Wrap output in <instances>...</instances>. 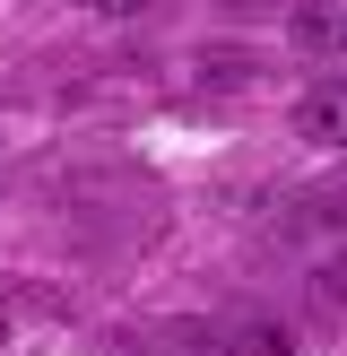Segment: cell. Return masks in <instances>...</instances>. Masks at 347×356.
<instances>
[{
  "label": "cell",
  "instance_id": "cell-1",
  "mask_svg": "<svg viewBox=\"0 0 347 356\" xmlns=\"http://www.w3.org/2000/svg\"><path fill=\"white\" fill-rule=\"evenodd\" d=\"M295 139H312V148H347V79L295 96Z\"/></svg>",
  "mask_w": 347,
  "mask_h": 356
},
{
  "label": "cell",
  "instance_id": "cell-2",
  "mask_svg": "<svg viewBox=\"0 0 347 356\" xmlns=\"http://www.w3.org/2000/svg\"><path fill=\"white\" fill-rule=\"evenodd\" d=\"M287 35H295V52H339L347 44V0H304L287 17Z\"/></svg>",
  "mask_w": 347,
  "mask_h": 356
},
{
  "label": "cell",
  "instance_id": "cell-3",
  "mask_svg": "<svg viewBox=\"0 0 347 356\" xmlns=\"http://www.w3.org/2000/svg\"><path fill=\"white\" fill-rule=\"evenodd\" d=\"M226 356H295V339H287L278 322H243L235 339H226Z\"/></svg>",
  "mask_w": 347,
  "mask_h": 356
},
{
  "label": "cell",
  "instance_id": "cell-4",
  "mask_svg": "<svg viewBox=\"0 0 347 356\" xmlns=\"http://www.w3.org/2000/svg\"><path fill=\"white\" fill-rule=\"evenodd\" d=\"M87 9H104V17H130V9H139V0H87Z\"/></svg>",
  "mask_w": 347,
  "mask_h": 356
},
{
  "label": "cell",
  "instance_id": "cell-5",
  "mask_svg": "<svg viewBox=\"0 0 347 356\" xmlns=\"http://www.w3.org/2000/svg\"><path fill=\"white\" fill-rule=\"evenodd\" d=\"M0 339H9V313H0Z\"/></svg>",
  "mask_w": 347,
  "mask_h": 356
}]
</instances>
